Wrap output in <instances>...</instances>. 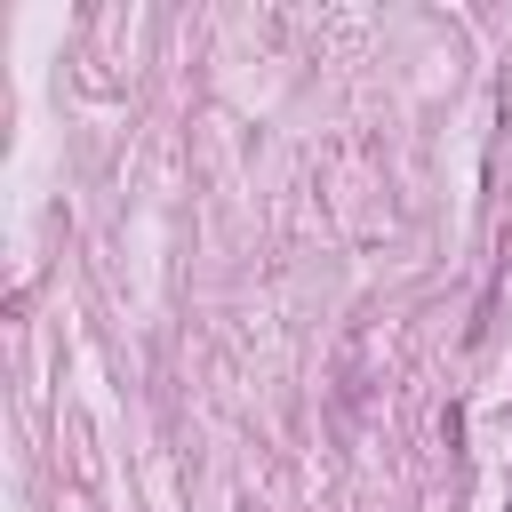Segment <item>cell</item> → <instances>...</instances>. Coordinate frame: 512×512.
<instances>
[]
</instances>
